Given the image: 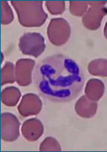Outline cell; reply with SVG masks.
<instances>
[{
	"mask_svg": "<svg viewBox=\"0 0 107 152\" xmlns=\"http://www.w3.org/2000/svg\"><path fill=\"white\" fill-rule=\"evenodd\" d=\"M33 82L40 96L53 103H66L82 93L85 77L79 65L61 54L45 57L35 66Z\"/></svg>",
	"mask_w": 107,
	"mask_h": 152,
	"instance_id": "6da1fadb",
	"label": "cell"
}]
</instances>
